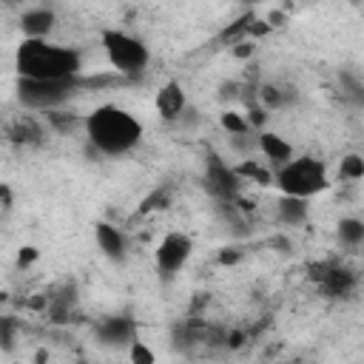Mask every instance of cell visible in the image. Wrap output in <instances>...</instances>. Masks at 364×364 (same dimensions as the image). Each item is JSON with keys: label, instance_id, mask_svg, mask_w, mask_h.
I'll return each mask as SVG.
<instances>
[{"label": "cell", "instance_id": "1", "mask_svg": "<svg viewBox=\"0 0 364 364\" xmlns=\"http://www.w3.org/2000/svg\"><path fill=\"white\" fill-rule=\"evenodd\" d=\"M14 65L20 80H71L80 77L82 54L51 40H26L17 46Z\"/></svg>", "mask_w": 364, "mask_h": 364}, {"label": "cell", "instance_id": "2", "mask_svg": "<svg viewBox=\"0 0 364 364\" xmlns=\"http://www.w3.org/2000/svg\"><path fill=\"white\" fill-rule=\"evenodd\" d=\"M82 125H85L88 142L102 156H122L131 148H136V142L142 139V122L131 111H125L119 105L94 108L82 119Z\"/></svg>", "mask_w": 364, "mask_h": 364}, {"label": "cell", "instance_id": "3", "mask_svg": "<svg viewBox=\"0 0 364 364\" xmlns=\"http://www.w3.org/2000/svg\"><path fill=\"white\" fill-rule=\"evenodd\" d=\"M276 185L284 196H296V199H310L316 193H321L330 182H327V168L321 159L316 156H296L287 165H282L276 171Z\"/></svg>", "mask_w": 364, "mask_h": 364}, {"label": "cell", "instance_id": "4", "mask_svg": "<svg viewBox=\"0 0 364 364\" xmlns=\"http://www.w3.org/2000/svg\"><path fill=\"white\" fill-rule=\"evenodd\" d=\"M102 48H105V57H108V63L114 65V71L119 77H136L151 63L148 46L139 37H134L128 31H119V28H105L102 31Z\"/></svg>", "mask_w": 364, "mask_h": 364}, {"label": "cell", "instance_id": "5", "mask_svg": "<svg viewBox=\"0 0 364 364\" xmlns=\"http://www.w3.org/2000/svg\"><path fill=\"white\" fill-rule=\"evenodd\" d=\"M80 80L82 77H71V80H20L17 82V100L31 111H54L63 102H68V97L77 88H82Z\"/></svg>", "mask_w": 364, "mask_h": 364}, {"label": "cell", "instance_id": "6", "mask_svg": "<svg viewBox=\"0 0 364 364\" xmlns=\"http://www.w3.org/2000/svg\"><path fill=\"white\" fill-rule=\"evenodd\" d=\"M191 253H193V242H191L188 233H182V230H171V233H165L162 242L156 245V253H154V259H156V270H159L165 279H171L176 270L185 267V262L191 259Z\"/></svg>", "mask_w": 364, "mask_h": 364}, {"label": "cell", "instance_id": "7", "mask_svg": "<svg viewBox=\"0 0 364 364\" xmlns=\"http://www.w3.org/2000/svg\"><path fill=\"white\" fill-rule=\"evenodd\" d=\"M310 279H313L327 296H336V299L353 293V287H355V273H353L350 267H341V264L333 262V259L310 264Z\"/></svg>", "mask_w": 364, "mask_h": 364}, {"label": "cell", "instance_id": "8", "mask_svg": "<svg viewBox=\"0 0 364 364\" xmlns=\"http://www.w3.org/2000/svg\"><path fill=\"white\" fill-rule=\"evenodd\" d=\"M239 185H242V176L236 173V168H228V162H222L219 156L208 159V165H205V188L216 199L233 202L236 193H239Z\"/></svg>", "mask_w": 364, "mask_h": 364}, {"label": "cell", "instance_id": "9", "mask_svg": "<svg viewBox=\"0 0 364 364\" xmlns=\"http://www.w3.org/2000/svg\"><path fill=\"white\" fill-rule=\"evenodd\" d=\"M97 338L105 341V344H134L136 341V321L134 318H125V316H111V318H102L97 324Z\"/></svg>", "mask_w": 364, "mask_h": 364}, {"label": "cell", "instance_id": "10", "mask_svg": "<svg viewBox=\"0 0 364 364\" xmlns=\"http://www.w3.org/2000/svg\"><path fill=\"white\" fill-rule=\"evenodd\" d=\"M185 105H188V100H185V88H182L176 80L165 82V85L156 91V111H159V117H162L165 122L182 119Z\"/></svg>", "mask_w": 364, "mask_h": 364}, {"label": "cell", "instance_id": "11", "mask_svg": "<svg viewBox=\"0 0 364 364\" xmlns=\"http://www.w3.org/2000/svg\"><path fill=\"white\" fill-rule=\"evenodd\" d=\"M57 23V14L46 6H37V9H26L23 17H20V28L26 34V40H46L51 34Z\"/></svg>", "mask_w": 364, "mask_h": 364}, {"label": "cell", "instance_id": "12", "mask_svg": "<svg viewBox=\"0 0 364 364\" xmlns=\"http://www.w3.org/2000/svg\"><path fill=\"white\" fill-rule=\"evenodd\" d=\"M256 145H259L262 156H264L267 162H273V165H276V171L293 159V145H290L287 139H282L279 134H270V131H264V134H259Z\"/></svg>", "mask_w": 364, "mask_h": 364}, {"label": "cell", "instance_id": "13", "mask_svg": "<svg viewBox=\"0 0 364 364\" xmlns=\"http://www.w3.org/2000/svg\"><path fill=\"white\" fill-rule=\"evenodd\" d=\"M94 236H97V245H100V250L105 253V256H111V259H122L125 256V236H122V230L117 228V225H108V222H100L97 228H94Z\"/></svg>", "mask_w": 364, "mask_h": 364}, {"label": "cell", "instance_id": "14", "mask_svg": "<svg viewBox=\"0 0 364 364\" xmlns=\"http://www.w3.org/2000/svg\"><path fill=\"white\" fill-rule=\"evenodd\" d=\"M276 213H279V222L284 225H304L307 222V199H296V196H282L276 202Z\"/></svg>", "mask_w": 364, "mask_h": 364}, {"label": "cell", "instance_id": "15", "mask_svg": "<svg viewBox=\"0 0 364 364\" xmlns=\"http://www.w3.org/2000/svg\"><path fill=\"white\" fill-rule=\"evenodd\" d=\"M336 233H338V242L344 247H361L364 245V222L361 219H353V216L341 219Z\"/></svg>", "mask_w": 364, "mask_h": 364}, {"label": "cell", "instance_id": "16", "mask_svg": "<svg viewBox=\"0 0 364 364\" xmlns=\"http://www.w3.org/2000/svg\"><path fill=\"white\" fill-rule=\"evenodd\" d=\"M236 173H239L242 179H253V182H259V185H270V179H273L270 171L259 165V159H245L242 165H236Z\"/></svg>", "mask_w": 364, "mask_h": 364}, {"label": "cell", "instance_id": "17", "mask_svg": "<svg viewBox=\"0 0 364 364\" xmlns=\"http://www.w3.org/2000/svg\"><path fill=\"white\" fill-rule=\"evenodd\" d=\"M222 128L230 134V136H245V134H250V119H245L242 114H236V111H225L222 114Z\"/></svg>", "mask_w": 364, "mask_h": 364}, {"label": "cell", "instance_id": "18", "mask_svg": "<svg viewBox=\"0 0 364 364\" xmlns=\"http://www.w3.org/2000/svg\"><path fill=\"white\" fill-rule=\"evenodd\" d=\"M338 176H341V179H347V182L361 179V176H364V156H358V154L344 156V159H341V165H338Z\"/></svg>", "mask_w": 364, "mask_h": 364}, {"label": "cell", "instance_id": "19", "mask_svg": "<svg viewBox=\"0 0 364 364\" xmlns=\"http://www.w3.org/2000/svg\"><path fill=\"white\" fill-rule=\"evenodd\" d=\"M128 355H131V364H154V361H156L154 350H151L145 341H139V338L128 347Z\"/></svg>", "mask_w": 364, "mask_h": 364}, {"label": "cell", "instance_id": "20", "mask_svg": "<svg viewBox=\"0 0 364 364\" xmlns=\"http://www.w3.org/2000/svg\"><path fill=\"white\" fill-rule=\"evenodd\" d=\"M259 97H262V102H264V108H282V105L287 102V97H284V91H282V88H276V85H262V91H259Z\"/></svg>", "mask_w": 364, "mask_h": 364}, {"label": "cell", "instance_id": "21", "mask_svg": "<svg viewBox=\"0 0 364 364\" xmlns=\"http://www.w3.org/2000/svg\"><path fill=\"white\" fill-rule=\"evenodd\" d=\"M34 259H37V247H23V250H20V256H17L20 267H28Z\"/></svg>", "mask_w": 364, "mask_h": 364}, {"label": "cell", "instance_id": "22", "mask_svg": "<svg viewBox=\"0 0 364 364\" xmlns=\"http://www.w3.org/2000/svg\"><path fill=\"white\" fill-rule=\"evenodd\" d=\"M239 259H242L239 250H222V253H219V262H222V264H233V262H239Z\"/></svg>", "mask_w": 364, "mask_h": 364}, {"label": "cell", "instance_id": "23", "mask_svg": "<svg viewBox=\"0 0 364 364\" xmlns=\"http://www.w3.org/2000/svg\"><path fill=\"white\" fill-rule=\"evenodd\" d=\"M77 364H91V361H77Z\"/></svg>", "mask_w": 364, "mask_h": 364}, {"label": "cell", "instance_id": "24", "mask_svg": "<svg viewBox=\"0 0 364 364\" xmlns=\"http://www.w3.org/2000/svg\"><path fill=\"white\" fill-rule=\"evenodd\" d=\"M284 364H296V361H284Z\"/></svg>", "mask_w": 364, "mask_h": 364}]
</instances>
